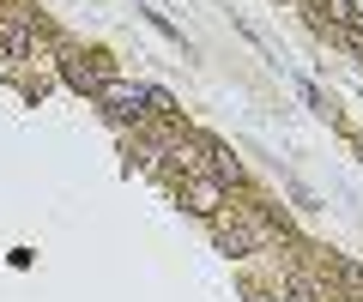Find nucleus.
Instances as JSON below:
<instances>
[{"mask_svg": "<svg viewBox=\"0 0 363 302\" xmlns=\"http://www.w3.org/2000/svg\"><path fill=\"white\" fill-rule=\"evenodd\" d=\"M97 103H104L116 121H140V115H145V103H152V91H145V85H121V79H104V85H97Z\"/></svg>", "mask_w": 363, "mask_h": 302, "instance_id": "f257e3e1", "label": "nucleus"}, {"mask_svg": "<svg viewBox=\"0 0 363 302\" xmlns=\"http://www.w3.org/2000/svg\"><path fill=\"white\" fill-rule=\"evenodd\" d=\"M30 42H37V18H30L25 6L0 13V61H25Z\"/></svg>", "mask_w": 363, "mask_h": 302, "instance_id": "f03ea898", "label": "nucleus"}, {"mask_svg": "<svg viewBox=\"0 0 363 302\" xmlns=\"http://www.w3.org/2000/svg\"><path fill=\"white\" fill-rule=\"evenodd\" d=\"M182 199H188L200 218H212L218 199H224V182H218V175H182Z\"/></svg>", "mask_w": 363, "mask_h": 302, "instance_id": "7ed1b4c3", "label": "nucleus"}, {"mask_svg": "<svg viewBox=\"0 0 363 302\" xmlns=\"http://www.w3.org/2000/svg\"><path fill=\"white\" fill-rule=\"evenodd\" d=\"M133 13H140V18H145V25H152V30H164V37H169V42H176V49H182V54H194V42L182 37V25H169V18H164V13H157V6H133Z\"/></svg>", "mask_w": 363, "mask_h": 302, "instance_id": "20e7f679", "label": "nucleus"}, {"mask_svg": "<svg viewBox=\"0 0 363 302\" xmlns=\"http://www.w3.org/2000/svg\"><path fill=\"white\" fill-rule=\"evenodd\" d=\"M327 13H333V25H339V30L357 25V18H351V0H327Z\"/></svg>", "mask_w": 363, "mask_h": 302, "instance_id": "39448f33", "label": "nucleus"}, {"mask_svg": "<svg viewBox=\"0 0 363 302\" xmlns=\"http://www.w3.org/2000/svg\"><path fill=\"white\" fill-rule=\"evenodd\" d=\"M297 91H303V103H309V109H321V115H327V97L315 91V79H297Z\"/></svg>", "mask_w": 363, "mask_h": 302, "instance_id": "423d86ee", "label": "nucleus"}]
</instances>
